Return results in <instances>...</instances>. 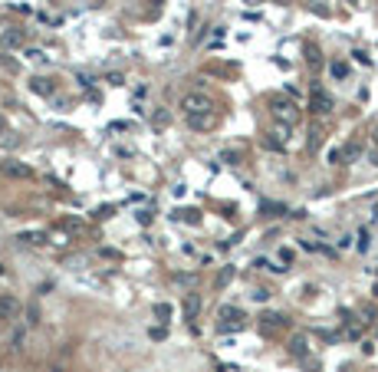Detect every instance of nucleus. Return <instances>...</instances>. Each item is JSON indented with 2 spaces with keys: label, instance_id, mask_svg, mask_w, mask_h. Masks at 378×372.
Masks as SVG:
<instances>
[{
  "label": "nucleus",
  "instance_id": "obj_10",
  "mask_svg": "<svg viewBox=\"0 0 378 372\" xmlns=\"http://www.w3.org/2000/svg\"><path fill=\"white\" fill-rule=\"evenodd\" d=\"M155 313H158V319H168V316H171V307H168V303H158Z\"/></svg>",
  "mask_w": 378,
  "mask_h": 372
},
{
  "label": "nucleus",
  "instance_id": "obj_6",
  "mask_svg": "<svg viewBox=\"0 0 378 372\" xmlns=\"http://www.w3.org/2000/svg\"><path fill=\"white\" fill-rule=\"evenodd\" d=\"M20 310V303L13 300V296H0V319H7V316H13Z\"/></svg>",
  "mask_w": 378,
  "mask_h": 372
},
{
  "label": "nucleus",
  "instance_id": "obj_13",
  "mask_svg": "<svg viewBox=\"0 0 378 372\" xmlns=\"http://www.w3.org/2000/svg\"><path fill=\"white\" fill-rule=\"evenodd\" d=\"M250 296H253L257 303H263V300H267V296H270V293H267V290H253V293H250Z\"/></svg>",
  "mask_w": 378,
  "mask_h": 372
},
{
  "label": "nucleus",
  "instance_id": "obj_15",
  "mask_svg": "<svg viewBox=\"0 0 378 372\" xmlns=\"http://www.w3.org/2000/svg\"><path fill=\"white\" fill-rule=\"evenodd\" d=\"M155 122H158V125H164V122H168V112H164V109L155 112Z\"/></svg>",
  "mask_w": 378,
  "mask_h": 372
},
{
  "label": "nucleus",
  "instance_id": "obj_5",
  "mask_svg": "<svg viewBox=\"0 0 378 372\" xmlns=\"http://www.w3.org/2000/svg\"><path fill=\"white\" fill-rule=\"evenodd\" d=\"M313 109L316 112H329V109H332V99L325 96L323 89H316V92H313Z\"/></svg>",
  "mask_w": 378,
  "mask_h": 372
},
{
  "label": "nucleus",
  "instance_id": "obj_2",
  "mask_svg": "<svg viewBox=\"0 0 378 372\" xmlns=\"http://www.w3.org/2000/svg\"><path fill=\"white\" fill-rule=\"evenodd\" d=\"M0 43L7 46V50H17V46L27 43V33L17 30V27H10V30H3V33H0Z\"/></svg>",
  "mask_w": 378,
  "mask_h": 372
},
{
  "label": "nucleus",
  "instance_id": "obj_14",
  "mask_svg": "<svg viewBox=\"0 0 378 372\" xmlns=\"http://www.w3.org/2000/svg\"><path fill=\"white\" fill-rule=\"evenodd\" d=\"M7 172H10V175H27V168H23V165H10Z\"/></svg>",
  "mask_w": 378,
  "mask_h": 372
},
{
  "label": "nucleus",
  "instance_id": "obj_11",
  "mask_svg": "<svg viewBox=\"0 0 378 372\" xmlns=\"http://www.w3.org/2000/svg\"><path fill=\"white\" fill-rule=\"evenodd\" d=\"M358 251H368V230L358 234Z\"/></svg>",
  "mask_w": 378,
  "mask_h": 372
},
{
  "label": "nucleus",
  "instance_id": "obj_1",
  "mask_svg": "<svg viewBox=\"0 0 378 372\" xmlns=\"http://www.w3.org/2000/svg\"><path fill=\"white\" fill-rule=\"evenodd\" d=\"M181 109L188 115H201V112L211 109V102H207L204 92H188V96H181Z\"/></svg>",
  "mask_w": 378,
  "mask_h": 372
},
{
  "label": "nucleus",
  "instance_id": "obj_9",
  "mask_svg": "<svg viewBox=\"0 0 378 372\" xmlns=\"http://www.w3.org/2000/svg\"><path fill=\"white\" fill-rule=\"evenodd\" d=\"M191 125H194V129H207L211 119H207V115H191Z\"/></svg>",
  "mask_w": 378,
  "mask_h": 372
},
{
  "label": "nucleus",
  "instance_id": "obj_8",
  "mask_svg": "<svg viewBox=\"0 0 378 372\" xmlns=\"http://www.w3.org/2000/svg\"><path fill=\"white\" fill-rule=\"evenodd\" d=\"M332 76L335 79H346L349 76V66L346 63H332Z\"/></svg>",
  "mask_w": 378,
  "mask_h": 372
},
{
  "label": "nucleus",
  "instance_id": "obj_4",
  "mask_svg": "<svg viewBox=\"0 0 378 372\" xmlns=\"http://www.w3.org/2000/svg\"><path fill=\"white\" fill-rule=\"evenodd\" d=\"M17 241L36 247V244H46V234H43V230H23V234H17Z\"/></svg>",
  "mask_w": 378,
  "mask_h": 372
},
{
  "label": "nucleus",
  "instance_id": "obj_7",
  "mask_svg": "<svg viewBox=\"0 0 378 372\" xmlns=\"http://www.w3.org/2000/svg\"><path fill=\"white\" fill-rule=\"evenodd\" d=\"M184 313H188V319H194L197 313H201V296L197 293H191L188 300H184Z\"/></svg>",
  "mask_w": 378,
  "mask_h": 372
},
{
  "label": "nucleus",
  "instance_id": "obj_3",
  "mask_svg": "<svg viewBox=\"0 0 378 372\" xmlns=\"http://www.w3.org/2000/svg\"><path fill=\"white\" fill-rule=\"evenodd\" d=\"M273 112H276V119H286L290 125L296 122V106H293V102H283V99H276V102H273Z\"/></svg>",
  "mask_w": 378,
  "mask_h": 372
},
{
  "label": "nucleus",
  "instance_id": "obj_16",
  "mask_svg": "<svg viewBox=\"0 0 378 372\" xmlns=\"http://www.w3.org/2000/svg\"><path fill=\"white\" fill-rule=\"evenodd\" d=\"M3 125H7V122H3V115H0V132H3Z\"/></svg>",
  "mask_w": 378,
  "mask_h": 372
},
{
  "label": "nucleus",
  "instance_id": "obj_12",
  "mask_svg": "<svg viewBox=\"0 0 378 372\" xmlns=\"http://www.w3.org/2000/svg\"><path fill=\"white\" fill-rule=\"evenodd\" d=\"M230 277H234V267H227V270H224V274H220V280H217V284H220V286H224V284H227V280H230Z\"/></svg>",
  "mask_w": 378,
  "mask_h": 372
}]
</instances>
